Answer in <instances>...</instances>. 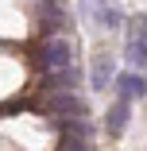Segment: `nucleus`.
<instances>
[{
	"instance_id": "obj_1",
	"label": "nucleus",
	"mask_w": 147,
	"mask_h": 151,
	"mask_svg": "<svg viewBox=\"0 0 147 151\" xmlns=\"http://www.w3.org/2000/svg\"><path fill=\"white\" fill-rule=\"evenodd\" d=\"M47 112H50V120H58V116H89V105L70 89V93H50L47 97Z\"/></svg>"
},
{
	"instance_id": "obj_2",
	"label": "nucleus",
	"mask_w": 147,
	"mask_h": 151,
	"mask_svg": "<svg viewBox=\"0 0 147 151\" xmlns=\"http://www.w3.org/2000/svg\"><path fill=\"white\" fill-rule=\"evenodd\" d=\"M39 66H43L47 74L66 70V66H70V43H66V39H47L43 50H39Z\"/></svg>"
},
{
	"instance_id": "obj_3",
	"label": "nucleus",
	"mask_w": 147,
	"mask_h": 151,
	"mask_svg": "<svg viewBox=\"0 0 147 151\" xmlns=\"http://www.w3.org/2000/svg\"><path fill=\"white\" fill-rule=\"evenodd\" d=\"M81 8L97 27H120V8L112 0H81Z\"/></svg>"
},
{
	"instance_id": "obj_4",
	"label": "nucleus",
	"mask_w": 147,
	"mask_h": 151,
	"mask_svg": "<svg viewBox=\"0 0 147 151\" xmlns=\"http://www.w3.org/2000/svg\"><path fill=\"white\" fill-rule=\"evenodd\" d=\"M143 47L147 43H143V19H139V23H132V31H128V62L139 66V70H143Z\"/></svg>"
},
{
	"instance_id": "obj_5",
	"label": "nucleus",
	"mask_w": 147,
	"mask_h": 151,
	"mask_svg": "<svg viewBox=\"0 0 147 151\" xmlns=\"http://www.w3.org/2000/svg\"><path fill=\"white\" fill-rule=\"evenodd\" d=\"M108 78H112V58L108 54H97L93 58V70H89V85L93 89H108Z\"/></svg>"
},
{
	"instance_id": "obj_6",
	"label": "nucleus",
	"mask_w": 147,
	"mask_h": 151,
	"mask_svg": "<svg viewBox=\"0 0 147 151\" xmlns=\"http://www.w3.org/2000/svg\"><path fill=\"white\" fill-rule=\"evenodd\" d=\"M43 89H47V93H70V89H74V70L66 66V70L47 74V78H43Z\"/></svg>"
},
{
	"instance_id": "obj_7",
	"label": "nucleus",
	"mask_w": 147,
	"mask_h": 151,
	"mask_svg": "<svg viewBox=\"0 0 147 151\" xmlns=\"http://www.w3.org/2000/svg\"><path fill=\"white\" fill-rule=\"evenodd\" d=\"M105 124H108V132H112V136H120V132H124V124H128V101H116V105L108 109V120H105Z\"/></svg>"
},
{
	"instance_id": "obj_8",
	"label": "nucleus",
	"mask_w": 147,
	"mask_h": 151,
	"mask_svg": "<svg viewBox=\"0 0 147 151\" xmlns=\"http://www.w3.org/2000/svg\"><path fill=\"white\" fill-rule=\"evenodd\" d=\"M120 89H124V101L143 97V74H124L120 78Z\"/></svg>"
},
{
	"instance_id": "obj_9",
	"label": "nucleus",
	"mask_w": 147,
	"mask_h": 151,
	"mask_svg": "<svg viewBox=\"0 0 147 151\" xmlns=\"http://www.w3.org/2000/svg\"><path fill=\"white\" fill-rule=\"evenodd\" d=\"M58 151H93V147H89V136H62Z\"/></svg>"
},
{
	"instance_id": "obj_10",
	"label": "nucleus",
	"mask_w": 147,
	"mask_h": 151,
	"mask_svg": "<svg viewBox=\"0 0 147 151\" xmlns=\"http://www.w3.org/2000/svg\"><path fill=\"white\" fill-rule=\"evenodd\" d=\"M39 23H43V31H58V27H62V12L50 4V8H43V19Z\"/></svg>"
}]
</instances>
